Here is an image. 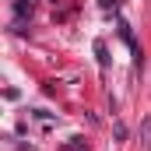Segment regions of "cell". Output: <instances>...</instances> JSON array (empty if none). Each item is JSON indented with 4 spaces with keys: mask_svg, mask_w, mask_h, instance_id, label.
<instances>
[{
    "mask_svg": "<svg viewBox=\"0 0 151 151\" xmlns=\"http://www.w3.org/2000/svg\"><path fill=\"white\" fill-rule=\"evenodd\" d=\"M14 11H18V14H32V0H18Z\"/></svg>",
    "mask_w": 151,
    "mask_h": 151,
    "instance_id": "obj_1",
    "label": "cell"
},
{
    "mask_svg": "<svg viewBox=\"0 0 151 151\" xmlns=\"http://www.w3.org/2000/svg\"><path fill=\"white\" fill-rule=\"evenodd\" d=\"M144 148L151 151V116H148V119H144Z\"/></svg>",
    "mask_w": 151,
    "mask_h": 151,
    "instance_id": "obj_2",
    "label": "cell"
}]
</instances>
